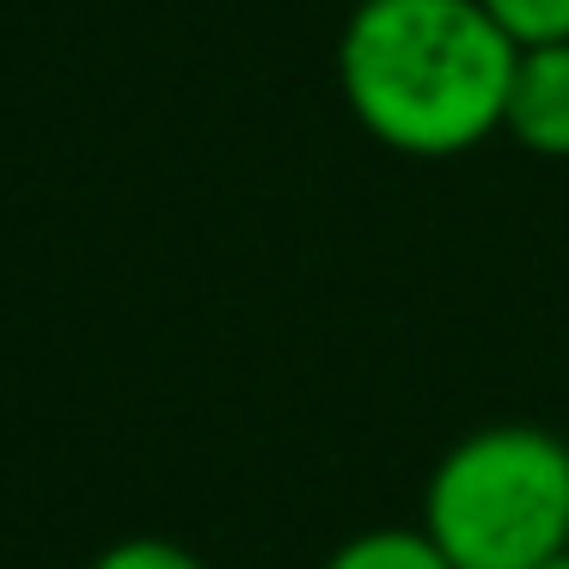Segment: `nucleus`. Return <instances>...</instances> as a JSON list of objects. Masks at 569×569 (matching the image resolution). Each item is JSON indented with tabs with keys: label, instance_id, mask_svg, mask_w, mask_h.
<instances>
[{
	"label": "nucleus",
	"instance_id": "7ed1b4c3",
	"mask_svg": "<svg viewBox=\"0 0 569 569\" xmlns=\"http://www.w3.org/2000/svg\"><path fill=\"white\" fill-rule=\"evenodd\" d=\"M502 129L539 160H569V43L520 50Z\"/></svg>",
	"mask_w": 569,
	"mask_h": 569
},
{
	"label": "nucleus",
	"instance_id": "f257e3e1",
	"mask_svg": "<svg viewBox=\"0 0 569 569\" xmlns=\"http://www.w3.org/2000/svg\"><path fill=\"white\" fill-rule=\"evenodd\" d=\"M520 43L483 0H356L337 38L343 104L380 148L453 160L508 117Z\"/></svg>",
	"mask_w": 569,
	"mask_h": 569
},
{
	"label": "nucleus",
	"instance_id": "f03ea898",
	"mask_svg": "<svg viewBox=\"0 0 569 569\" xmlns=\"http://www.w3.org/2000/svg\"><path fill=\"white\" fill-rule=\"evenodd\" d=\"M422 532L453 569H539L569 551V447L532 422L478 429L435 466Z\"/></svg>",
	"mask_w": 569,
	"mask_h": 569
},
{
	"label": "nucleus",
	"instance_id": "0eeeda50",
	"mask_svg": "<svg viewBox=\"0 0 569 569\" xmlns=\"http://www.w3.org/2000/svg\"><path fill=\"white\" fill-rule=\"evenodd\" d=\"M539 569H569V551H563V557H551V563H539Z\"/></svg>",
	"mask_w": 569,
	"mask_h": 569
},
{
	"label": "nucleus",
	"instance_id": "39448f33",
	"mask_svg": "<svg viewBox=\"0 0 569 569\" xmlns=\"http://www.w3.org/2000/svg\"><path fill=\"white\" fill-rule=\"evenodd\" d=\"M483 13H490L520 50L569 43V0H483Z\"/></svg>",
	"mask_w": 569,
	"mask_h": 569
},
{
	"label": "nucleus",
	"instance_id": "20e7f679",
	"mask_svg": "<svg viewBox=\"0 0 569 569\" xmlns=\"http://www.w3.org/2000/svg\"><path fill=\"white\" fill-rule=\"evenodd\" d=\"M325 569H453L441 557V545L429 532H405V527H373L361 539L337 545Z\"/></svg>",
	"mask_w": 569,
	"mask_h": 569
},
{
	"label": "nucleus",
	"instance_id": "423d86ee",
	"mask_svg": "<svg viewBox=\"0 0 569 569\" xmlns=\"http://www.w3.org/2000/svg\"><path fill=\"white\" fill-rule=\"evenodd\" d=\"M87 569H202V557H190L172 539H123L111 551H99Z\"/></svg>",
	"mask_w": 569,
	"mask_h": 569
}]
</instances>
